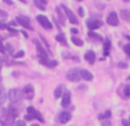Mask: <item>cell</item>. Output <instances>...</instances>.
<instances>
[{"label": "cell", "mask_w": 130, "mask_h": 126, "mask_svg": "<svg viewBox=\"0 0 130 126\" xmlns=\"http://www.w3.org/2000/svg\"><path fill=\"white\" fill-rule=\"evenodd\" d=\"M37 21L40 23L41 27H43L45 29H47V30H50L53 28V24L50 23V21L48 20V17H46V16H43V15H38L37 16Z\"/></svg>", "instance_id": "obj_6"}, {"label": "cell", "mask_w": 130, "mask_h": 126, "mask_svg": "<svg viewBox=\"0 0 130 126\" xmlns=\"http://www.w3.org/2000/svg\"><path fill=\"white\" fill-rule=\"evenodd\" d=\"M15 126H26V125H25L24 120H17V122L15 123Z\"/></svg>", "instance_id": "obj_30"}, {"label": "cell", "mask_w": 130, "mask_h": 126, "mask_svg": "<svg viewBox=\"0 0 130 126\" xmlns=\"http://www.w3.org/2000/svg\"><path fill=\"white\" fill-rule=\"evenodd\" d=\"M71 39H72V43H73L75 46H82V45H83V41L81 40L80 38H78V37L73 36Z\"/></svg>", "instance_id": "obj_24"}, {"label": "cell", "mask_w": 130, "mask_h": 126, "mask_svg": "<svg viewBox=\"0 0 130 126\" xmlns=\"http://www.w3.org/2000/svg\"><path fill=\"white\" fill-rule=\"evenodd\" d=\"M24 94H25V97H26L27 100H32L33 99V87H32L31 85H26L24 87Z\"/></svg>", "instance_id": "obj_11"}, {"label": "cell", "mask_w": 130, "mask_h": 126, "mask_svg": "<svg viewBox=\"0 0 130 126\" xmlns=\"http://www.w3.org/2000/svg\"><path fill=\"white\" fill-rule=\"evenodd\" d=\"M56 40L58 41V43L63 44L64 46H67V41H66V38H65L64 33H58V34H57V36H56Z\"/></svg>", "instance_id": "obj_21"}, {"label": "cell", "mask_w": 130, "mask_h": 126, "mask_svg": "<svg viewBox=\"0 0 130 126\" xmlns=\"http://www.w3.org/2000/svg\"><path fill=\"white\" fill-rule=\"evenodd\" d=\"M120 15H121L122 20L127 21V22L130 21V10H128V9H122L121 13H120Z\"/></svg>", "instance_id": "obj_17"}, {"label": "cell", "mask_w": 130, "mask_h": 126, "mask_svg": "<svg viewBox=\"0 0 130 126\" xmlns=\"http://www.w3.org/2000/svg\"><path fill=\"white\" fill-rule=\"evenodd\" d=\"M33 43L36 44V46H37V55H38L39 60H46V59H48V55H47V53H46L45 48H43L42 45L39 43L38 39H34Z\"/></svg>", "instance_id": "obj_3"}, {"label": "cell", "mask_w": 130, "mask_h": 126, "mask_svg": "<svg viewBox=\"0 0 130 126\" xmlns=\"http://www.w3.org/2000/svg\"><path fill=\"white\" fill-rule=\"evenodd\" d=\"M7 25H5V24H2V23H0V30H4V29H7Z\"/></svg>", "instance_id": "obj_35"}, {"label": "cell", "mask_w": 130, "mask_h": 126, "mask_svg": "<svg viewBox=\"0 0 130 126\" xmlns=\"http://www.w3.org/2000/svg\"><path fill=\"white\" fill-rule=\"evenodd\" d=\"M7 29H8L9 30V31H10L11 32V34H15V33H17V31H16V30H13V29H11V28H7Z\"/></svg>", "instance_id": "obj_34"}, {"label": "cell", "mask_w": 130, "mask_h": 126, "mask_svg": "<svg viewBox=\"0 0 130 126\" xmlns=\"http://www.w3.org/2000/svg\"><path fill=\"white\" fill-rule=\"evenodd\" d=\"M6 100H7V93L5 91L4 86L0 84V106H2L6 102Z\"/></svg>", "instance_id": "obj_15"}, {"label": "cell", "mask_w": 130, "mask_h": 126, "mask_svg": "<svg viewBox=\"0 0 130 126\" xmlns=\"http://www.w3.org/2000/svg\"><path fill=\"white\" fill-rule=\"evenodd\" d=\"M15 59H21V57H23L24 56V52L23 51H20V52H17V53H15V54L13 55Z\"/></svg>", "instance_id": "obj_28"}, {"label": "cell", "mask_w": 130, "mask_h": 126, "mask_svg": "<svg viewBox=\"0 0 130 126\" xmlns=\"http://www.w3.org/2000/svg\"><path fill=\"white\" fill-rule=\"evenodd\" d=\"M128 79H129V80H130V76H129V77H128Z\"/></svg>", "instance_id": "obj_45"}, {"label": "cell", "mask_w": 130, "mask_h": 126, "mask_svg": "<svg viewBox=\"0 0 130 126\" xmlns=\"http://www.w3.org/2000/svg\"><path fill=\"white\" fill-rule=\"evenodd\" d=\"M16 21H17V22L20 23L23 28H25V29L33 30L31 23H30V18L29 17H25V16H17V17H16Z\"/></svg>", "instance_id": "obj_7"}, {"label": "cell", "mask_w": 130, "mask_h": 126, "mask_svg": "<svg viewBox=\"0 0 130 126\" xmlns=\"http://www.w3.org/2000/svg\"><path fill=\"white\" fill-rule=\"evenodd\" d=\"M129 126H130V116H129Z\"/></svg>", "instance_id": "obj_44"}, {"label": "cell", "mask_w": 130, "mask_h": 126, "mask_svg": "<svg viewBox=\"0 0 130 126\" xmlns=\"http://www.w3.org/2000/svg\"><path fill=\"white\" fill-rule=\"evenodd\" d=\"M119 68H121V69H127L128 68V64L124 62H120L119 63Z\"/></svg>", "instance_id": "obj_31"}, {"label": "cell", "mask_w": 130, "mask_h": 126, "mask_svg": "<svg viewBox=\"0 0 130 126\" xmlns=\"http://www.w3.org/2000/svg\"><path fill=\"white\" fill-rule=\"evenodd\" d=\"M5 4H7V5H13V1H8V0H5Z\"/></svg>", "instance_id": "obj_39"}, {"label": "cell", "mask_w": 130, "mask_h": 126, "mask_svg": "<svg viewBox=\"0 0 130 126\" xmlns=\"http://www.w3.org/2000/svg\"><path fill=\"white\" fill-rule=\"evenodd\" d=\"M110 117H111V111L110 110H107L105 114H103V115H99L98 116L99 119H108Z\"/></svg>", "instance_id": "obj_26"}, {"label": "cell", "mask_w": 130, "mask_h": 126, "mask_svg": "<svg viewBox=\"0 0 130 126\" xmlns=\"http://www.w3.org/2000/svg\"><path fill=\"white\" fill-rule=\"evenodd\" d=\"M127 39H129V40H130V36H127Z\"/></svg>", "instance_id": "obj_42"}, {"label": "cell", "mask_w": 130, "mask_h": 126, "mask_svg": "<svg viewBox=\"0 0 130 126\" xmlns=\"http://www.w3.org/2000/svg\"><path fill=\"white\" fill-rule=\"evenodd\" d=\"M78 13H79V15L82 17L83 15H85V11H83V8L82 7H80V8H78Z\"/></svg>", "instance_id": "obj_32"}, {"label": "cell", "mask_w": 130, "mask_h": 126, "mask_svg": "<svg viewBox=\"0 0 130 126\" xmlns=\"http://www.w3.org/2000/svg\"><path fill=\"white\" fill-rule=\"evenodd\" d=\"M61 7L64 9V11H65V14H66V16H67V18H69L70 22H71L72 24H78L79 23L78 18H76V16L71 11V9H69L65 5H61Z\"/></svg>", "instance_id": "obj_8"}, {"label": "cell", "mask_w": 130, "mask_h": 126, "mask_svg": "<svg viewBox=\"0 0 130 126\" xmlns=\"http://www.w3.org/2000/svg\"><path fill=\"white\" fill-rule=\"evenodd\" d=\"M26 110H27V115H25L24 119H26V120L38 119L40 123H43V122H45V119H43L42 115H41V114L39 112L38 110H36L33 107H27Z\"/></svg>", "instance_id": "obj_1"}, {"label": "cell", "mask_w": 130, "mask_h": 126, "mask_svg": "<svg viewBox=\"0 0 130 126\" xmlns=\"http://www.w3.org/2000/svg\"><path fill=\"white\" fill-rule=\"evenodd\" d=\"M31 126H39V125H37V124H33V125H31Z\"/></svg>", "instance_id": "obj_43"}, {"label": "cell", "mask_w": 130, "mask_h": 126, "mask_svg": "<svg viewBox=\"0 0 130 126\" xmlns=\"http://www.w3.org/2000/svg\"><path fill=\"white\" fill-rule=\"evenodd\" d=\"M39 61H40V63L42 65H46V67H48V68H55L57 64H58V62H57V61H50L49 59L39 60Z\"/></svg>", "instance_id": "obj_14"}, {"label": "cell", "mask_w": 130, "mask_h": 126, "mask_svg": "<svg viewBox=\"0 0 130 126\" xmlns=\"http://www.w3.org/2000/svg\"><path fill=\"white\" fill-rule=\"evenodd\" d=\"M122 125H123V126H129V123L127 122V120L122 119Z\"/></svg>", "instance_id": "obj_36"}, {"label": "cell", "mask_w": 130, "mask_h": 126, "mask_svg": "<svg viewBox=\"0 0 130 126\" xmlns=\"http://www.w3.org/2000/svg\"><path fill=\"white\" fill-rule=\"evenodd\" d=\"M56 13H57V15H58V20H59V22H61L62 24H64V23H65V15H64L63 13H62L61 8H59L58 6L56 7Z\"/></svg>", "instance_id": "obj_22"}, {"label": "cell", "mask_w": 130, "mask_h": 126, "mask_svg": "<svg viewBox=\"0 0 130 126\" xmlns=\"http://www.w3.org/2000/svg\"><path fill=\"white\" fill-rule=\"evenodd\" d=\"M106 22H107L110 25H112V27H117V25L119 24V17H118V14L115 13V11H111V13L108 14L107 18H106Z\"/></svg>", "instance_id": "obj_9"}, {"label": "cell", "mask_w": 130, "mask_h": 126, "mask_svg": "<svg viewBox=\"0 0 130 126\" xmlns=\"http://www.w3.org/2000/svg\"><path fill=\"white\" fill-rule=\"evenodd\" d=\"M1 67H2V60L0 59V70H1Z\"/></svg>", "instance_id": "obj_41"}, {"label": "cell", "mask_w": 130, "mask_h": 126, "mask_svg": "<svg viewBox=\"0 0 130 126\" xmlns=\"http://www.w3.org/2000/svg\"><path fill=\"white\" fill-rule=\"evenodd\" d=\"M0 53H5V46L2 45L1 41H0Z\"/></svg>", "instance_id": "obj_33"}, {"label": "cell", "mask_w": 130, "mask_h": 126, "mask_svg": "<svg viewBox=\"0 0 130 126\" xmlns=\"http://www.w3.org/2000/svg\"><path fill=\"white\" fill-rule=\"evenodd\" d=\"M110 48H111V41L108 39H105V44H104V55L107 56L110 54Z\"/></svg>", "instance_id": "obj_20"}, {"label": "cell", "mask_w": 130, "mask_h": 126, "mask_svg": "<svg viewBox=\"0 0 130 126\" xmlns=\"http://www.w3.org/2000/svg\"><path fill=\"white\" fill-rule=\"evenodd\" d=\"M80 73H81V78H83L85 80H87V81L92 80V78H94V76H92L91 72L88 71V70H86V69L80 70Z\"/></svg>", "instance_id": "obj_13"}, {"label": "cell", "mask_w": 130, "mask_h": 126, "mask_svg": "<svg viewBox=\"0 0 130 126\" xmlns=\"http://www.w3.org/2000/svg\"><path fill=\"white\" fill-rule=\"evenodd\" d=\"M71 102V95H70L69 92H66L65 94L63 95V101H62V106L63 107H67Z\"/></svg>", "instance_id": "obj_16"}, {"label": "cell", "mask_w": 130, "mask_h": 126, "mask_svg": "<svg viewBox=\"0 0 130 126\" xmlns=\"http://www.w3.org/2000/svg\"><path fill=\"white\" fill-rule=\"evenodd\" d=\"M34 5H36L40 10H45L46 5H47V1H45V0H41V1L40 0H34Z\"/></svg>", "instance_id": "obj_19"}, {"label": "cell", "mask_w": 130, "mask_h": 126, "mask_svg": "<svg viewBox=\"0 0 130 126\" xmlns=\"http://www.w3.org/2000/svg\"><path fill=\"white\" fill-rule=\"evenodd\" d=\"M22 33H23V34H24V37H25V38H27V37H29V36H27V33H26V32H24V31H23V32H22Z\"/></svg>", "instance_id": "obj_40"}, {"label": "cell", "mask_w": 130, "mask_h": 126, "mask_svg": "<svg viewBox=\"0 0 130 126\" xmlns=\"http://www.w3.org/2000/svg\"><path fill=\"white\" fill-rule=\"evenodd\" d=\"M124 95H126L127 97H130V84L128 85H126V87H124Z\"/></svg>", "instance_id": "obj_27"}, {"label": "cell", "mask_w": 130, "mask_h": 126, "mask_svg": "<svg viewBox=\"0 0 130 126\" xmlns=\"http://www.w3.org/2000/svg\"><path fill=\"white\" fill-rule=\"evenodd\" d=\"M123 51H124V53H126V54L130 55V44H127V45L123 46Z\"/></svg>", "instance_id": "obj_29"}, {"label": "cell", "mask_w": 130, "mask_h": 126, "mask_svg": "<svg viewBox=\"0 0 130 126\" xmlns=\"http://www.w3.org/2000/svg\"><path fill=\"white\" fill-rule=\"evenodd\" d=\"M71 118H72L71 114L67 112V111H63V112L59 114L58 119H59V122H61L62 124H66L67 122H70V119H71Z\"/></svg>", "instance_id": "obj_10"}, {"label": "cell", "mask_w": 130, "mask_h": 126, "mask_svg": "<svg viewBox=\"0 0 130 126\" xmlns=\"http://www.w3.org/2000/svg\"><path fill=\"white\" fill-rule=\"evenodd\" d=\"M63 92H64V86L63 85H59L58 87L55 90V92H54L55 97H56V99H58V97L63 96Z\"/></svg>", "instance_id": "obj_18"}, {"label": "cell", "mask_w": 130, "mask_h": 126, "mask_svg": "<svg viewBox=\"0 0 130 126\" xmlns=\"http://www.w3.org/2000/svg\"><path fill=\"white\" fill-rule=\"evenodd\" d=\"M88 36H89V38L92 39V40H103V38H102L99 34L95 33V32H92V31H89V32H88Z\"/></svg>", "instance_id": "obj_23"}, {"label": "cell", "mask_w": 130, "mask_h": 126, "mask_svg": "<svg viewBox=\"0 0 130 126\" xmlns=\"http://www.w3.org/2000/svg\"><path fill=\"white\" fill-rule=\"evenodd\" d=\"M71 32H72V33H74V34H76V33H78V29H71Z\"/></svg>", "instance_id": "obj_38"}, {"label": "cell", "mask_w": 130, "mask_h": 126, "mask_svg": "<svg viewBox=\"0 0 130 126\" xmlns=\"http://www.w3.org/2000/svg\"><path fill=\"white\" fill-rule=\"evenodd\" d=\"M86 24H87L88 29L90 31H92V30H97L98 28H101L103 25V22L99 20H96V18H89V20H87Z\"/></svg>", "instance_id": "obj_5"}, {"label": "cell", "mask_w": 130, "mask_h": 126, "mask_svg": "<svg viewBox=\"0 0 130 126\" xmlns=\"http://www.w3.org/2000/svg\"><path fill=\"white\" fill-rule=\"evenodd\" d=\"M66 78L71 81H79L81 79V73L80 70L74 68V69H71L69 72L66 73Z\"/></svg>", "instance_id": "obj_4"}, {"label": "cell", "mask_w": 130, "mask_h": 126, "mask_svg": "<svg viewBox=\"0 0 130 126\" xmlns=\"http://www.w3.org/2000/svg\"><path fill=\"white\" fill-rule=\"evenodd\" d=\"M8 97L11 102L16 103V102L21 101V99H22V93H21V91L17 90V88H11L8 92Z\"/></svg>", "instance_id": "obj_2"}, {"label": "cell", "mask_w": 130, "mask_h": 126, "mask_svg": "<svg viewBox=\"0 0 130 126\" xmlns=\"http://www.w3.org/2000/svg\"><path fill=\"white\" fill-rule=\"evenodd\" d=\"M97 7H98V8H104L105 4H97Z\"/></svg>", "instance_id": "obj_37"}, {"label": "cell", "mask_w": 130, "mask_h": 126, "mask_svg": "<svg viewBox=\"0 0 130 126\" xmlns=\"http://www.w3.org/2000/svg\"><path fill=\"white\" fill-rule=\"evenodd\" d=\"M85 59L89 62V64H94L95 60H96V54H95L94 51H88L85 54Z\"/></svg>", "instance_id": "obj_12"}, {"label": "cell", "mask_w": 130, "mask_h": 126, "mask_svg": "<svg viewBox=\"0 0 130 126\" xmlns=\"http://www.w3.org/2000/svg\"><path fill=\"white\" fill-rule=\"evenodd\" d=\"M7 18H8V14H7L5 10L0 9V22H4V21L7 20Z\"/></svg>", "instance_id": "obj_25"}]
</instances>
